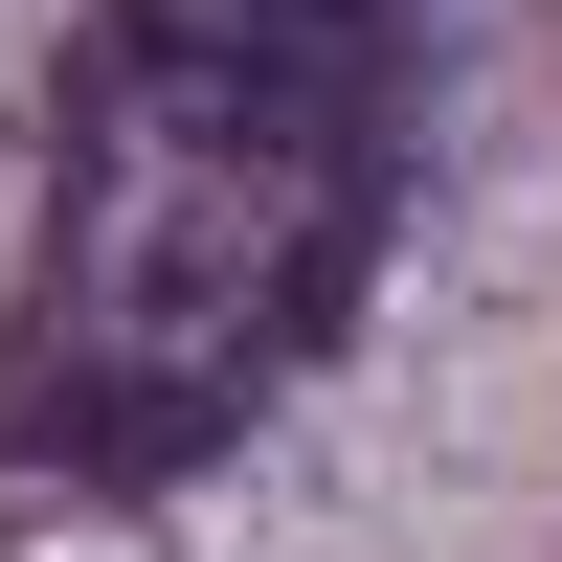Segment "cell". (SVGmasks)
<instances>
[{"mask_svg": "<svg viewBox=\"0 0 562 562\" xmlns=\"http://www.w3.org/2000/svg\"><path fill=\"white\" fill-rule=\"evenodd\" d=\"M450 0H113L0 315V473H180L360 315Z\"/></svg>", "mask_w": 562, "mask_h": 562, "instance_id": "1", "label": "cell"}]
</instances>
